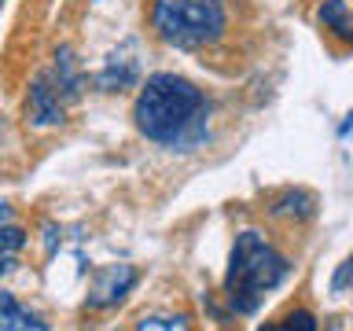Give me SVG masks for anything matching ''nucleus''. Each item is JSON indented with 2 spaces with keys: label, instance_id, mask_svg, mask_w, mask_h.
I'll list each match as a JSON object with an SVG mask.
<instances>
[{
  "label": "nucleus",
  "instance_id": "f257e3e1",
  "mask_svg": "<svg viewBox=\"0 0 353 331\" xmlns=\"http://www.w3.org/2000/svg\"><path fill=\"white\" fill-rule=\"evenodd\" d=\"M132 121H137L140 137H148L151 143L192 151L206 140L210 99L188 77L162 70L140 85V96L132 103Z\"/></svg>",
  "mask_w": 353,
  "mask_h": 331
},
{
  "label": "nucleus",
  "instance_id": "f03ea898",
  "mask_svg": "<svg viewBox=\"0 0 353 331\" xmlns=\"http://www.w3.org/2000/svg\"><path fill=\"white\" fill-rule=\"evenodd\" d=\"M291 261L265 239L261 232H239L228 254V272H225V298L236 313H258L261 302L276 287L287 280Z\"/></svg>",
  "mask_w": 353,
  "mask_h": 331
},
{
  "label": "nucleus",
  "instance_id": "7ed1b4c3",
  "mask_svg": "<svg viewBox=\"0 0 353 331\" xmlns=\"http://www.w3.org/2000/svg\"><path fill=\"white\" fill-rule=\"evenodd\" d=\"M228 26L225 0H151V30L170 48L199 52Z\"/></svg>",
  "mask_w": 353,
  "mask_h": 331
},
{
  "label": "nucleus",
  "instance_id": "20e7f679",
  "mask_svg": "<svg viewBox=\"0 0 353 331\" xmlns=\"http://www.w3.org/2000/svg\"><path fill=\"white\" fill-rule=\"evenodd\" d=\"M26 121L30 126H59L63 121V110H66V99L59 96V88H55L52 74H37L30 81V92H26Z\"/></svg>",
  "mask_w": 353,
  "mask_h": 331
},
{
  "label": "nucleus",
  "instance_id": "39448f33",
  "mask_svg": "<svg viewBox=\"0 0 353 331\" xmlns=\"http://www.w3.org/2000/svg\"><path fill=\"white\" fill-rule=\"evenodd\" d=\"M137 280H140V272L132 265H103V269H96L92 287H88V305L92 309L118 305L137 287Z\"/></svg>",
  "mask_w": 353,
  "mask_h": 331
},
{
  "label": "nucleus",
  "instance_id": "423d86ee",
  "mask_svg": "<svg viewBox=\"0 0 353 331\" xmlns=\"http://www.w3.org/2000/svg\"><path fill=\"white\" fill-rule=\"evenodd\" d=\"M48 74H52V81H55V88H59V96L66 99V103L81 96L85 77H81V66H77V59H74L70 48H59V52H55V66H52Z\"/></svg>",
  "mask_w": 353,
  "mask_h": 331
},
{
  "label": "nucleus",
  "instance_id": "0eeeda50",
  "mask_svg": "<svg viewBox=\"0 0 353 331\" xmlns=\"http://www.w3.org/2000/svg\"><path fill=\"white\" fill-rule=\"evenodd\" d=\"M132 81H137V59L125 52H114V55H107V63H103V70L96 74V85L103 88V92H121V88H129Z\"/></svg>",
  "mask_w": 353,
  "mask_h": 331
},
{
  "label": "nucleus",
  "instance_id": "6e6552de",
  "mask_svg": "<svg viewBox=\"0 0 353 331\" xmlns=\"http://www.w3.org/2000/svg\"><path fill=\"white\" fill-rule=\"evenodd\" d=\"M0 331H48V324L22 302H15V294L0 291Z\"/></svg>",
  "mask_w": 353,
  "mask_h": 331
},
{
  "label": "nucleus",
  "instance_id": "1a4fd4ad",
  "mask_svg": "<svg viewBox=\"0 0 353 331\" xmlns=\"http://www.w3.org/2000/svg\"><path fill=\"white\" fill-rule=\"evenodd\" d=\"M316 19H320V26H324L327 33H335V37L353 44V11H350L346 0H320Z\"/></svg>",
  "mask_w": 353,
  "mask_h": 331
},
{
  "label": "nucleus",
  "instance_id": "9d476101",
  "mask_svg": "<svg viewBox=\"0 0 353 331\" xmlns=\"http://www.w3.org/2000/svg\"><path fill=\"white\" fill-rule=\"evenodd\" d=\"M272 214H280V217H313L316 214V199L309 192H283L280 203L272 206Z\"/></svg>",
  "mask_w": 353,
  "mask_h": 331
},
{
  "label": "nucleus",
  "instance_id": "9b49d317",
  "mask_svg": "<svg viewBox=\"0 0 353 331\" xmlns=\"http://www.w3.org/2000/svg\"><path fill=\"white\" fill-rule=\"evenodd\" d=\"M22 247H26V232L15 228V225H0V276L15 265Z\"/></svg>",
  "mask_w": 353,
  "mask_h": 331
},
{
  "label": "nucleus",
  "instance_id": "f8f14e48",
  "mask_svg": "<svg viewBox=\"0 0 353 331\" xmlns=\"http://www.w3.org/2000/svg\"><path fill=\"white\" fill-rule=\"evenodd\" d=\"M261 331H316V317L309 313V309H287L283 317H276V320H269Z\"/></svg>",
  "mask_w": 353,
  "mask_h": 331
},
{
  "label": "nucleus",
  "instance_id": "ddd939ff",
  "mask_svg": "<svg viewBox=\"0 0 353 331\" xmlns=\"http://www.w3.org/2000/svg\"><path fill=\"white\" fill-rule=\"evenodd\" d=\"M137 331H192L188 317H143Z\"/></svg>",
  "mask_w": 353,
  "mask_h": 331
},
{
  "label": "nucleus",
  "instance_id": "4468645a",
  "mask_svg": "<svg viewBox=\"0 0 353 331\" xmlns=\"http://www.w3.org/2000/svg\"><path fill=\"white\" fill-rule=\"evenodd\" d=\"M350 283H353V258H346V261H342V269L335 272V280H331V291H335V294H342Z\"/></svg>",
  "mask_w": 353,
  "mask_h": 331
},
{
  "label": "nucleus",
  "instance_id": "2eb2a0df",
  "mask_svg": "<svg viewBox=\"0 0 353 331\" xmlns=\"http://www.w3.org/2000/svg\"><path fill=\"white\" fill-rule=\"evenodd\" d=\"M339 137H353V110L346 114V121H342V126H339Z\"/></svg>",
  "mask_w": 353,
  "mask_h": 331
},
{
  "label": "nucleus",
  "instance_id": "dca6fc26",
  "mask_svg": "<svg viewBox=\"0 0 353 331\" xmlns=\"http://www.w3.org/2000/svg\"><path fill=\"white\" fill-rule=\"evenodd\" d=\"M0 225H11V210L8 206H0Z\"/></svg>",
  "mask_w": 353,
  "mask_h": 331
},
{
  "label": "nucleus",
  "instance_id": "f3484780",
  "mask_svg": "<svg viewBox=\"0 0 353 331\" xmlns=\"http://www.w3.org/2000/svg\"><path fill=\"white\" fill-rule=\"evenodd\" d=\"M0 8H4V0H0Z\"/></svg>",
  "mask_w": 353,
  "mask_h": 331
}]
</instances>
